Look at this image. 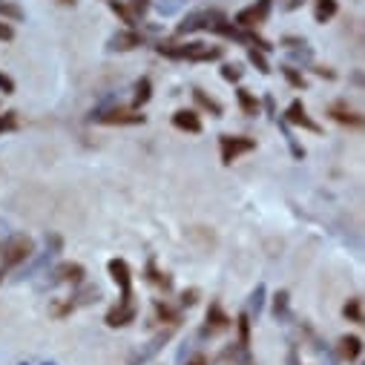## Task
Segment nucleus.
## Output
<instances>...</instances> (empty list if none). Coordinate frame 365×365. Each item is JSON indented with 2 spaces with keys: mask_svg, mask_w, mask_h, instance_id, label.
Returning <instances> with one entry per match:
<instances>
[{
  "mask_svg": "<svg viewBox=\"0 0 365 365\" xmlns=\"http://www.w3.org/2000/svg\"><path fill=\"white\" fill-rule=\"evenodd\" d=\"M155 52L167 61H187V63H216L225 61V46L205 41H181V43H158Z\"/></svg>",
  "mask_w": 365,
  "mask_h": 365,
  "instance_id": "f257e3e1",
  "label": "nucleus"
},
{
  "mask_svg": "<svg viewBox=\"0 0 365 365\" xmlns=\"http://www.w3.org/2000/svg\"><path fill=\"white\" fill-rule=\"evenodd\" d=\"M32 256H35V239L26 233H15L12 239L0 245V270H15L26 264Z\"/></svg>",
  "mask_w": 365,
  "mask_h": 365,
  "instance_id": "f03ea898",
  "label": "nucleus"
},
{
  "mask_svg": "<svg viewBox=\"0 0 365 365\" xmlns=\"http://www.w3.org/2000/svg\"><path fill=\"white\" fill-rule=\"evenodd\" d=\"M89 121L101 124V127H144L147 115L141 110H133V107H104V110H96L89 115Z\"/></svg>",
  "mask_w": 365,
  "mask_h": 365,
  "instance_id": "7ed1b4c3",
  "label": "nucleus"
},
{
  "mask_svg": "<svg viewBox=\"0 0 365 365\" xmlns=\"http://www.w3.org/2000/svg\"><path fill=\"white\" fill-rule=\"evenodd\" d=\"M253 150H256V138H250V135H230V133L219 135V158L225 167H230L233 161H239L242 155H247Z\"/></svg>",
  "mask_w": 365,
  "mask_h": 365,
  "instance_id": "20e7f679",
  "label": "nucleus"
},
{
  "mask_svg": "<svg viewBox=\"0 0 365 365\" xmlns=\"http://www.w3.org/2000/svg\"><path fill=\"white\" fill-rule=\"evenodd\" d=\"M81 282H86V267L81 262H58L46 273V288H58V285L78 288Z\"/></svg>",
  "mask_w": 365,
  "mask_h": 365,
  "instance_id": "39448f33",
  "label": "nucleus"
},
{
  "mask_svg": "<svg viewBox=\"0 0 365 365\" xmlns=\"http://www.w3.org/2000/svg\"><path fill=\"white\" fill-rule=\"evenodd\" d=\"M107 273H110V279L118 288V302H133L135 291H133V267H130V262L115 256V259L107 262Z\"/></svg>",
  "mask_w": 365,
  "mask_h": 365,
  "instance_id": "423d86ee",
  "label": "nucleus"
},
{
  "mask_svg": "<svg viewBox=\"0 0 365 365\" xmlns=\"http://www.w3.org/2000/svg\"><path fill=\"white\" fill-rule=\"evenodd\" d=\"M270 9H273V0H256V4H250V6H245V9H239L236 15H233V26H239V29H259V26H264L267 24V18H270Z\"/></svg>",
  "mask_w": 365,
  "mask_h": 365,
  "instance_id": "0eeeda50",
  "label": "nucleus"
},
{
  "mask_svg": "<svg viewBox=\"0 0 365 365\" xmlns=\"http://www.w3.org/2000/svg\"><path fill=\"white\" fill-rule=\"evenodd\" d=\"M225 15L219 9H202V12H190L181 18V24L175 26V35L185 38V35H193V32H202V29H213V24H219Z\"/></svg>",
  "mask_w": 365,
  "mask_h": 365,
  "instance_id": "6e6552de",
  "label": "nucleus"
},
{
  "mask_svg": "<svg viewBox=\"0 0 365 365\" xmlns=\"http://www.w3.org/2000/svg\"><path fill=\"white\" fill-rule=\"evenodd\" d=\"M282 115H285L282 121H285L288 127H299V130L314 133V135H319V133H322V124H319L317 118H311V113H308V107L302 104V98H294Z\"/></svg>",
  "mask_w": 365,
  "mask_h": 365,
  "instance_id": "1a4fd4ad",
  "label": "nucleus"
},
{
  "mask_svg": "<svg viewBox=\"0 0 365 365\" xmlns=\"http://www.w3.org/2000/svg\"><path fill=\"white\" fill-rule=\"evenodd\" d=\"M233 328V317L225 311V305L219 299H213L207 305V314H205V328L199 331L202 336H216V334H225Z\"/></svg>",
  "mask_w": 365,
  "mask_h": 365,
  "instance_id": "9d476101",
  "label": "nucleus"
},
{
  "mask_svg": "<svg viewBox=\"0 0 365 365\" xmlns=\"http://www.w3.org/2000/svg\"><path fill=\"white\" fill-rule=\"evenodd\" d=\"M173 334H175V328H161V331H158V334H155L144 348H138V351L127 359V365H147V362H153V359L164 351V345L173 339Z\"/></svg>",
  "mask_w": 365,
  "mask_h": 365,
  "instance_id": "9b49d317",
  "label": "nucleus"
},
{
  "mask_svg": "<svg viewBox=\"0 0 365 365\" xmlns=\"http://www.w3.org/2000/svg\"><path fill=\"white\" fill-rule=\"evenodd\" d=\"M170 124L178 130V133H187V135H202L205 133V121H202V113L196 110H187V107H181L170 115Z\"/></svg>",
  "mask_w": 365,
  "mask_h": 365,
  "instance_id": "f8f14e48",
  "label": "nucleus"
},
{
  "mask_svg": "<svg viewBox=\"0 0 365 365\" xmlns=\"http://www.w3.org/2000/svg\"><path fill=\"white\" fill-rule=\"evenodd\" d=\"M138 319V302L133 299V302H115L107 314H104V322H107V328H127V325H133Z\"/></svg>",
  "mask_w": 365,
  "mask_h": 365,
  "instance_id": "ddd939ff",
  "label": "nucleus"
},
{
  "mask_svg": "<svg viewBox=\"0 0 365 365\" xmlns=\"http://www.w3.org/2000/svg\"><path fill=\"white\" fill-rule=\"evenodd\" d=\"M153 322H161L167 328H178L185 322V311L170 299H153Z\"/></svg>",
  "mask_w": 365,
  "mask_h": 365,
  "instance_id": "4468645a",
  "label": "nucleus"
},
{
  "mask_svg": "<svg viewBox=\"0 0 365 365\" xmlns=\"http://www.w3.org/2000/svg\"><path fill=\"white\" fill-rule=\"evenodd\" d=\"M144 282H147V285H153V288H158L164 297H170V294L175 291V279H173V273L161 270L155 259H147V267H144Z\"/></svg>",
  "mask_w": 365,
  "mask_h": 365,
  "instance_id": "2eb2a0df",
  "label": "nucleus"
},
{
  "mask_svg": "<svg viewBox=\"0 0 365 365\" xmlns=\"http://www.w3.org/2000/svg\"><path fill=\"white\" fill-rule=\"evenodd\" d=\"M328 118H331V121H336V124H342V127H351V130H362V124H365L362 113L351 110L345 101L331 104V107H328Z\"/></svg>",
  "mask_w": 365,
  "mask_h": 365,
  "instance_id": "dca6fc26",
  "label": "nucleus"
},
{
  "mask_svg": "<svg viewBox=\"0 0 365 365\" xmlns=\"http://www.w3.org/2000/svg\"><path fill=\"white\" fill-rule=\"evenodd\" d=\"M144 41H147V38H144L138 29H121V32H115V35L110 38L107 49H110V52H133V49L144 46Z\"/></svg>",
  "mask_w": 365,
  "mask_h": 365,
  "instance_id": "f3484780",
  "label": "nucleus"
},
{
  "mask_svg": "<svg viewBox=\"0 0 365 365\" xmlns=\"http://www.w3.org/2000/svg\"><path fill=\"white\" fill-rule=\"evenodd\" d=\"M190 96H193L196 113H207L210 118H225V107H222V101L213 98L210 93H205L202 86H193V89H190Z\"/></svg>",
  "mask_w": 365,
  "mask_h": 365,
  "instance_id": "a211bd4d",
  "label": "nucleus"
},
{
  "mask_svg": "<svg viewBox=\"0 0 365 365\" xmlns=\"http://www.w3.org/2000/svg\"><path fill=\"white\" fill-rule=\"evenodd\" d=\"M336 354L342 362H356L362 356V336L359 334H342L336 339Z\"/></svg>",
  "mask_w": 365,
  "mask_h": 365,
  "instance_id": "6ab92c4d",
  "label": "nucleus"
},
{
  "mask_svg": "<svg viewBox=\"0 0 365 365\" xmlns=\"http://www.w3.org/2000/svg\"><path fill=\"white\" fill-rule=\"evenodd\" d=\"M236 104L242 110L245 118H259L262 115V98H256V93H250L247 86H236Z\"/></svg>",
  "mask_w": 365,
  "mask_h": 365,
  "instance_id": "aec40b11",
  "label": "nucleus"
},
{
  "mask_svg": "<svg viewBox=\"0 0 365 365\" xmlns=\"http://www.w3.org/2000/svg\"><path fill=\"white\" fill-rule=\"evenodd\" d=\"M270 314H273V319L282 322V325L291 322V294H288L285 288L273 294V299H270Z\"/></svg>",
  "mask_w": 365,
  "mask_h": 365,
  "instance_id": "412c9836",
  "label": "nucleus"
},
{
  "mask_svg": "<svg viewBox=\"0 0 365 365\" xmlns=\"http://www.w3.org/2000/svg\"><path fill=\"white\" fill-rule=\"evenodd\" d=\"M153 101V78L150 75H141L138 81H135V86H133V110H144L147 104Z\"/></svg>",
  "mask_w": 365,
  "mask_h": 365,
  "instance_id": "4be33fe9",
  "label": "nucleus"
},
{
  "mask_svg": "<svg viewBox=\"0 0 365 365\" xmlns=\"http://www.w3.org/2000/svg\"><path fill=\"white\" fill-rule=\"evenodd\" d=\"M339 12V0H314V21L317 24H331Z\"/></svg>",
  "mask_w": 365,
  "mask_h": 365,
  "instance_id": "5701e85b",
  "label": "nucleus"
},
{
  "mask_svg": "<svg viewBox=\"0 0 365 365\" xmlns=\"http://www.w3.org/2000/svg\"><path fill=\"white\" fill-rule=\"evenodd\" d=\"M279 72H282V78L288 81V86L291 89H299V93H305V89H308V78L302 75V69H297L294 63H282L279 66Z\"/></svg>",
  "mask_w": 365,
  "mask_h": 365,
  "instance_id": "b1692460",
  "label": "nucleus"
},
{
  "mask_svg": "<svg viewBox=\"0 0 365 365\" xmlns=\"http://www.w3.org/2000/svg\"><path fill=\"white\" fill-rule=\"evenodd\" d=\"M342 317L354 325H362L365 322V308H362V297H351L345 305H342Z\"/></svg>",
  "mask_w": 365,
  "mask_h": 365,
  "instance_id": "393cba45",
  "label": "nucleus"
},
{
  "mask_svg": "<svg viewBox=\"0 0 365 365\" xmlns=\"http://www.w3.org/2000/svg\"><path fill=\"white\" fill-rule=\"evenodd\" d=\"M233 328H236V334H239V345H245V348H250V328H253V319H250V314L247 311H242L236 319H233Z\"/></svg>",
  "mask_w": 365,
  "mask_h": 365,
  "instance_id": "a878e982",
  "label": "nucleus"
},
{
  "mask_svg": "<svg viewBox=\"0 0 365 365\" xmlns=\"http://www.w3.org/2000/svg\"><path fill=\"white\" fill-rule=\"evenodd\" d=\"M26 18V12L15 4V0H0V21L6 24H21Z\"/></svg>",
  "mask_w": 365,
  "mask_h": 365,
  "instance_id": "bb28decb",
  "label": "nucleus"
},
{
  "mask_svg": "<svg viewBox=\"0 0 365 365\" xmlns=\"http://www.w3.org/2000/svg\"><path fill=\"white\" fill-rule=\"evenodd\" d=\"M219 75H222V81H227V83H242V78H245V69H242V63H236V61H222V69H219Z\"/></svg>",
  "mask_w": 365,
  "mask_h": 365,
  "instance_id": "cd10ccee",
  "label": "nucleus"
},
{
  "mask_svg": "<svg viewBox=\"0 0 365 365\" xmlns=\"http://www.w3.org/2000/svg\"><path fill=\"white\" fill-rule=\"evenodd\" d=\"M247 63L256 66L262 75H270V72H273V69H270V61H267V52H262V49L247 46Z\"/></svg>",
  "mask_w": 365,
  "mask_h": 365,
  "instance_id": "c85d7f7f",
  "label": "nucleus"
},
{
  "mask_svg": "<svg viewBox=\"0 0 365 365\" xmlns=\"http://www.w3.org/2000/svg\"><path fill=\"white\" fill-rule=\"evenodd\" d=\"M15 130H21V115H18L15 110L0 113V138L9 135V133H15Z\"/></svg>",
  "mask_w": 365,
  "mask_h": 365,
  "instance_id": "c756f323",
  "label": "nucleus"
},
{
  "mask_svg": "<svg viewBox=\"0 0 365 365\" xmlns=\"http://www.w3.org/2000/svg\"><path fill=\"white\" fill-rule=\"evenodd\" d=\"M264 285L259 282L256 288H253V294H250V302H247V314H250V319H259V314H262V305H264Z\"/></svg>",
  "mask_w": 365,
  "mask_h": 365,
  "instance_id": "7c9ffc66",
  "label": "nucleus"
},
{
  "mask_svg": "<svg viewBox=\"0 0 365 365\" xmlns=\"http://www.w3.org/2000/svg\"><path fill=\"white\" fill-rule=\"evenodd\" d=\"M78 308H75V302L66 297V299H55L52 305H49V314L55 317V319H66V317H72Z\"/></svg>",
  "mask_w": 365,
  "mask_h": 365,
  "instance_id": "2f4dec72",
  "label": "nucleus"
},
{
  "mask_svg": "<svg viewBox=\"0 0 365 365\" xmlns=\"http://www.w3.org/2000/svg\"><path fill=\"white\" fill-rule=\"evenodd\" d=\"M199 299H202V291H199V288H185V291L178 294V302H175V305H178L181 311H190V308L199 305Z\"/></svg>",
  "mask_w": 365,
  "mask_h": 365,
  "instance_id": "473e14b6",
  "label": "nucleus"
},
{
  "mask_svg": "<svg viewBox=\"0 0 365 365\" xmlns=\"http://www.w3.org/2000/svg\"><path fill=\"white\" fill-rule=\"evenodd\" d=\"M107 4H110L113 15H118V18H121V24H127V29H135V18L130 15V9H127L124 0H107Z\"/></svg>",
  "mask_w": 365,
  "mask_h": 365,
  "instance_id": "72a5a7b5",
  "label": "nucleus"
},
{
  "mask_svg": "<svg viewBox=\"0 0 365 365\" xmlns=\"http://www.w3.org/2000/svg\"><path fill=\"white\" fill-rule=\"evenodd\" d=\"M127 4V9H130V15L138 21V18H144L147 12H150V6H153V0H124Z\"/></svg>",
  "mask_w": 365,
  "mask_h": 365,
  "instance_id": "f704fd0d",
  "label": "nucleus"
},
{
  "mask_svg": "<svg viewBox=\"0 0 365 365\" xmlns=\"http://www.w3.org/2000/svg\"><path fill=\"white\" fill-rule=\"evenodd\" d=\"M311 72H314L317 78H325V81H336V78H339V75L334 72V66H322V63H314Z\"/></svg>",
  "mask_w": 365,
  "mask_h": 365,
  "instance_id": "c9c22d12",
  "label": "nucleus"
},
{
  "mask_svg": "<svg viewBox=\"0 0 365 365\" xmlns=\"http://www.w3.org/2000/svg\"><path fill=\"white\" fill-rule=\"evenodd\" d=\"M279 43H282L288 52H291V49H299V46H308V41H305V38H299V35H285Z\"/></svg>",
  "mask_w": 365,
  "mask_h": 365,
  "instance_id": "e433bc0d",
  "label": "nucleus"
},
{
  "mask_svg": "<svg viewBox=\"0 0 365 365\" xmlns=\"http://www.w3.org/2000/svg\"><path fill=\"white\" fill-rule=\"evenodd\" d=\"M0 96H15V81L6 72H0Z\"/></svg>",
  "mask_w": 365,
  "mask_h": 365,
  "instance_id": "4c0bfd02",
  "label": "nucleus"
},
{
  "mask_svg": "<svg viewBox=\"0 0 365 365\" xmlns=\"http://www.w3.org/2000/svg\"><path fill=\"white\" fill-rule=\"evenodd\" d=\"M0 41H4V43L15 41V29H12V24H6V21H0Z\"/></svg>",
  "mask_w": 365,
  "mask_h": 365,
  "instance_id": "58836bf2",
  "label": "nucleus"
},
{
  "mask_svg": "<svg viewBox=\"0 0 365 365\" xmlns=\"http://www.w3.org/2000/svg\"><path fill=\"white\" fill-rule=\"evenodd\" d=\"M262 107L267 110V115H270V118H277V104H273V96H264V101H262Z\"/></svg>",
  "mask_w": 365,
  "mask_h": 365,
  "instance_id": "ea45409f",
  "label": "nucleus"
},
{
  "mask_svg": "<svg viewBox=\"0 0 365 365\" xmlns=\"http://www.w3.org/2000/svg\"><path fill=\"white\" fill-rule=\"evenodd\" d=\"M302 4H305V0H282V4H279V6H282L285 12H294V9H299Z\"/></svg>",
  "mask_w": 365,
  "mask_h": 365,
  "instance_id": "a19ab883",
  "label": "nucleus"
},
{
  "mask_svg": "<svg viewBox=\"0 0 365 365\" xmlns=\"http://www.w3.org/2000/svg\"><path fill=\"white\" fill-rule=\"evenodd\" d=\"M187 365H210V359H207L205 354H196V356H193V359H190Z\"/></svg>",
  "mask_w": 365,
  "mask_h": 365,
  "instance_id": "79ce46f5",
  "label": "nucleus"
},
{
  "mask_svg": "<svg viewBox=\"0 0 365 365\" xmlns=\"http://www.w3.org/2000/svg\"><path fill=\"white\" fill-rule=\"evenodd\" d=\"M18 365H58V362H18Z\"/></svg>",
  "mask_w": 365,
  "mask_h": 365,
  "instance_id": "37998d69",
  "label": "nucleus"
},
{
  "mask_svg": "<svg viewBox=\"0 0 365 365\" xmlns=\"http://www.w3.org/2000/svg\"><path fill=\"white\" fill-rule=\"evenodd\" d=\"M61 4H66V6H69V4H75V0H61Z\"/></svg>",
  "mask_w": 365,
  "mask_h": 365,
  "instance_id": "c03bdc74",
  "label": "nucleus"
},
{
  "mask_svg": "<svg viewBox=\"0 0 365 365\" xmlns=\"http://www.w3.org/2000/svg\"><path fill=\"white\" fill-rule=\"evenodd\" d=\"M242 365H256V362H253V359H250V362H242Z\"/></svg>",
  "mask_w": 365,
  "mask_h": 365,
  "instance_id": "a18cd8bd",
  "label": "nucleus"
},
{
  "mask_svg": "<svg viewBox=\"0 0 365 365\" xmlns=\"http://www.w3.org/2000/svg\"><path fill=\"white\" fill-rule=\"evenodd\" d=\"M0 282H4V270H0Z\"/></svg>",
  "mask_w": 365,
  "mask_h": 365,
  "instance_id": "49530a36",
  "label": "nucleus"
}]
</instances>
